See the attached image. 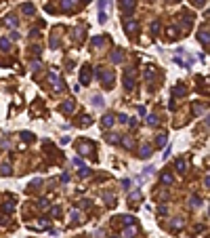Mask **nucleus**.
<instances>
[{
  "mask_svg": "<svg viewBox=\"0 0 210 238\" xmlns=\"http://www.w3.org/2000/svg\"><path fill=\"white\" fill-rule=\"evenodd\" d=\"M155 143H158L160 148H162L164 143H166V135H158V139H155Z\"/></svg>",
  "mask_w": 210,
  "mask_h": 238,
  "instance_id": "obj_33",
  "label": "nucleus"
},
{
  "mask_svg": "<svg viewBox=\"0 0 210 238\" xmlns=\"http://www.w3.org/2000/svg\"><path fill=\"white\" fill-rule=\"evenodd\" d=\"M13 209H15V203H13V200H6V203L2 204V211H4V213H11Z\"/></svg>",
  "mask_w": 210,
  "mask_h": 238,
  "instance_id": "obj_19",
  "label": "nucleus"
},
{
  "mask_svg": "<svg viewBox=\"0 0 210 238\" xmlns=\"http://www.w3.org/2000/svg\"><path fill=\"white\" fill-rule=\"evenodd\" d=\"M166 38H168V40H176V38H179V36H176V27H168V30H166Z\"/></svg>",
  "mask_w": 210,
  "mask_h": 238,
  "instance_id": "obj_18",
  "label": "nucleus"
},
{
  "mask_svg": "<svg viewBox=\"0 0 210 238\" xmlns=\"http://www.w3.org/2000/svg\"><path fill=\"white\" fill-rule=\"evenodd\" d=\"M74 110H76V103H74L71 99H67V101L61 103V112H63V114H71Z\"/></svg>",
  "mask_w": 210,
  "mask_h": 238,
  "instance_id": "obj_7",
  "label": "nucleus"
},
{
  "mask_svg": "<svg viewBox=\"0 0 210 238\" xmlns=\"http://www.w3.org/2000/svg\"><path fill=\"white\" fill-rule=\"evenodd\" d=\"M59 47V36H53V40H50V48H57Z\"/></svg>",
  "mask_w": 210,
  "mask_h": 238,
  "instance_id": "obj_35",
  "label": "nucleus"
},
{
  "mask_svg": "<svg viewBox=\"0 0 210 238\" xmlns=\"http://www.w3.org/2000/svg\"><path fill=\"white\" fill-rule=\"evenodd\" d=\"M105 42H107V40H105L103 36H95V38H93V47H97V48L105 47Z\"/></svg>",
  "mask_w": 210,
  "mask_h": 238,
  "instance_id": "obj_13",
  "label": "nucleus"
},
{
  "mask_svg": "<svg viewBox=\"0 0 210 238\" xmlns=\"http://www.w3.org/2000/svg\"><path fill=\"white\" fill-rule=\"evenodd\" d=\"M78 217H80L78 211H71V221H74V223H78Z\"/></svg>",
  "mask_w": 210,
  "mask_h": 238,
  "instance_id": "obj_38",
  "label": "nucleus"
},
{
  "mask_svg": "<svg viewBox=\"0 0 210 238\" xmlns=\"http://www.w3.org/2000/svg\"><path fill=\"white\" fill-rule=\"evenodd\" d=\"M126 120H128V118H126V114H118V122H126Z\"/></svg>",
  "mask_w": 210,
  "mask_h": 238,
  "instance_id": "obj_39",
  "label": "nucleus"
},
{
  "mask_svg": "<svg viewBox=\"0 0 210 238\" xmlns=\"http://www.w3.org/2000/svg\"><path fill=\"white\" fill-rule=\"evenodd\" d=\"M21 139H23V141H32V139H34V135H32L30 131H23V133H21Z\"/></svg>",
  "mask_w": 210,
  "mask_h": 238,
  "instance_id": "obj_27",
  "label": "nucleus"
},
{
  "mask_svg": "<svg viewBox=\"0 0 210 238\" xmlns=\"http://www.w3.org/2000/svg\"><path fill=\"white\" fill-rule=\"evenodd\" d=\"M91 101H93V106H97V107H103L105 106V101H103V97H101V95H93Z\"/></svg>",
  "mask_w": 210,
  "mask_h": 238,
  "instance_id": "obj_17",
  "label": "nucleus"
},
{
  "mask_svg": "<svg viewBox=\"0 0 210 238\" xmlns=\"http://www.w3.org/2000/svg\"><path fill=\"white\" fill-rule=\"evenodd\" d=\"M114 122H116V118H114L111 114H105V116H103V127H107V129H109Z\"/></svg>",
  "mask_w": 210,
  "mask_h": 238,
  "instance_id": "obj_15",
  "label": "nucleus"
},
{
  "mask_svg": "<svg viewBox=\"0 0 210 238\" xmlns=\"http://www.w3.org/2000/svg\"><path fill=\"white\" fill-rule=\"evenodd\" d=\"M183 228V219H172V230H181Z\"/></svg>",
  "mask_w": 210,
  "mask_h": 238,
  "instance_id": "obj_28",
  "label": "nucleus"
},
{
  "mask_svg": "<svg viewBox=\"0 0 210 238\" xmlns=\"http://www.w3.org/2000/svg\"><path fill=\"white\" fill-rule=\"evenodd\" d=\"M59 215H61V209L55 207V209H53V217H59Z\"/></svg>",
  "mask_w": 210,
  "mask_h": 238,
  "instance_id": "obj_41",
  "label": "nucleus"
},
{
  "mask_svg": "<svg viewBox=\"0 0 210 238\" xmlns=\"http://www.w3.org/2000/svg\"><path fill=\"white\" fill-rule=\"evenodd\" d=\"M122 59H124V55H122V51H120V48L111 53V61H114V63H120Z\"/></svg>",
  "mask_w": 210,
  "mask_h": 238,
  "instance_id": "obj_14",
  "label": "nucleus"
},
{
  "mask_svg": "<svg viewBox=\"0 0 210 238\" xmlns=\"http://www.w3.org/2000/svg\"><path fill=\"white\" fill-rule=\"evenodd\" d=\"M6 23L11 25V27H15V25H17V19H15L13 15H9V17H6Z\"/></svg>",
  "mask_w": 210,
  "mask_h": 238,
  "instance_id": "obj_32",
  "label": "nucleus"
},
{
  "mask_svg": "<svg viewBox=\"0 0 210 238\" xmlns=\"http://www.w3.org/2000/svg\"><path fill=\"white\" fill-rule=\"evenodd\" d=\"M193 4H196V6H204V4H206V0H193Z\"/></svg>",
  "mask_w": 210,
  "mask_h": 238,
  "instance_id": "obj_42",
  "label": "nucleus"
},
{
  "mask_svg": "<svg viewBox=\"0 0 210 238\" xmlns=\"http://www.w3.org/2000/svg\"><path fill=\"white\" fill-rule=\"evenodd\" d=\"M61 181H70V173H63V175H61Z\"/></svg>",
  "mask_w": 210,
  "mask_h": 238,
  "instance_id": "obj_44",
  "label": "nucleus"
},
{
  "mask_svg": "<svg viewBox=\"0 0 210 238\" xmlns=\"http://www.w3.org/2000/svg\"><path fill=\"white\" fill-rule=\"evenodd\" d=\"M82 124H91V116H82Z\"/></svg>",
  "mask_w": 210,
  "mask_h": 238,
  "instance_id": "obj_40",
  "label": "nucleus"
},
{
  "mask_svg": "<svg viewBox=\"0 0 210 238\" xmlns=\"http://www.w3.org/2000/svg\"><path fill=\"white\" fill-rule=\"evenodd\" d=\"M0 48L9 51V48H11V40H9V38H0Z\"/></svg>",
  "mask_w": 210,
  "mask_h": 238,
  "instance_id": "obj_22",
  "label": "nucleus"
},
{
  "mask_svg": "<svg viewBox=\"0 0 210 238\" xmlns=\"http://www.w3.org/2000/svg\"><path fill=\"white\" fill-rule=\"evenodd\" d=\"M48 82L55 86V91H61V89H63V80L59 78L55 72H50V74H48Z\"/></svg>",
  "mask_w": 210,
  "mask_h": 238,
  "instance_id": "obj_4",
  "label": "nucleus"
},
{
  "mask_svg": "<svg viewBox=\"0 0 210 238\" xmlns=\"http://www.w3.org/2000/svg\"><path fill=\"white\" fill-rule=\"evenodd\" d=\"M97 76H99V80H101L107 89H109L111 82H114V72L111 70H101V68H99V70H97Z\"/></svg>",
  "mask_w": 210,
  "mask_h": 238,
  "instance_id": "obj_1",
  "label": "nucleus"
},
{
  "mask_svg": "<svg viewBox=\"0 0 210 238\" xmlns=\"http://www.w3.org/2000/svg\"><path fill=\"white\" fill-rule=\"evenodd\" d=\"M200 42L204 44V48H208V30H204V32H200Z\"/></svg>",
  "mask_w": 210,
  "mask_h": 238,
  "instance_id": "obj_16",
  "label": "nucleus"
},
{
  "mask_svg": "<svg viewBox=\"0 0 210 238\" xmlns=\"http://www.w3.org/2000/svg\"><path fill=\"white\" fill-rule=\"evenodd\" d=\"M147 124H149V127H158V116H155V114H149V116H147Z\"/></svg>",
  "mask_w": 210,
  "mask_h": 238,
  "instance_id": "obj_21",
  "label": "nucleus"
},
{
  "mask_svg": "<svg viewBox=\"0 0 210 238\" xmlns=\"http://www.w3.org/2000/svg\"><path fill=\"white\" fill-rule=\"evenodd\" d=\"M172 181H175V179H172V175H170V173H164V175H162V183H168V186H170Z\"/></svg>",
  "mask_w": 210,
  "mask_h": 238,
  "instance_id": "obj_25",
  "label": "nucleus"
},
{
  "mask_svg": "<svg viewBox=\"0 0 210 238\" xmlns=\"http://www.w3.org/2000/svg\"><path fill=\"white\" fill-rule=\"evenodd\" d=\"M122 221H124L126 226H130V223H132V217H130V215H122Z\"/></svg>",
  "mask_w": 210,
  "mask_h": 238,
  "instance_id": "obj_37",
  "label": "nucleus"
},
{
  "mask_svg": "<svg viewBox=\"0 0 210 238\" xmlns=\"http://www.w3.org/2000/svg\"><path fill=\"white\" fill-rule=\"evenodd\" d=\"M191 207H196V209L202 207V198L200 196H191Z\"/></svg>",
  "mask_w": 210,
  "mask_h": 238,
  "instance_id": "obj_26",
  "label": "nucleus"
},
{
  "mask_svg": "<svg viewBox=\"0 0 210 238\" xmlns=\"http://www.w3.org/2000/svg\"><path fill=\"white\" fill-rule=\"evenodd\" d=\"M153 74H155V70H153V68H147V72H145V78H147V80H151Z\"/></svg>",
  "mask_w": 210,
  "mask_h": 238,
  "instance_id": "obj_31",
  "label": "nucleus"
},
{
  "mask_svg": "<svg viewBox=\"0 0 210 238\" xmlns=\"http://www.w3.org/2000/svg\"><path fill=\"white\" fill-rule=\"evenodd\" d=\"M185 169H187L185 160H176V171H179V173H185Z\"/></svg>",
  "mask_w": 210,
  "mask_h": 238,
  "instance_id": "obj_24",
  "label": "nucleus"
},
{
  "mask_svg": "<svg viewBox=\"0 0 210 238\" xmlns=\"http://www.w3.org/2000/svg\"><path fill=\"white\" fill-rule=\"evenodd\" d=\"M78 175H80V177H88V175H91V169H88V167H82Z\"/></svg>",
  "mask_w": 210,
  "mask_h": 238,
  "instance_id": "obj_29",
  "label": "nucleus"
},
{
  "mask_svg": "<svg viewBox=\"0 0 210 238\" xmlns=\"http://www.w3.org/2000/svg\"><path fill=\"white\" fill-rule=\"evenodd\" d=\"M135 234H137V228L132 226H126V230H124V238H135Z\"/></svg>",
  "mask_w": 210,
  "mask_h": 238,
  "instance_id": "obj_12",
  "label": "nucleus"
},
{
  "mask_svg": "<svg viewBox=\"0 0 210 238\" xmlns=\"http://www.w3.org/2000/svg\"><path fill=\"white\" fill-rule=\"evenodd\" d=\"M0 175H4V177L11 175V165H2V167H0Z\"/></svg>",
  "mask_w": 210,
  "mask_h": 238,
  "instance_id": "obj_23",
  "label": "nucleus"
},
{
  "mask_svg": "<svg viewBox=\"0 0 210 238\" xmlns=\"http://www.w3.org/2000/svg\"><path fill=\"white\" fill-rule=\"evenodd\" d=\"M21 11H23L25 15H32L36 9H34V4H30V2H27V4H23V6H21Z\"/></svg>",
  "mask_w": 210,
  "mask_h": 238,
  "instance_id": "obj_20",
  "label": "nucleus"
},
{
  "mask_svg": "<svg viewBox=\"0 0 210 238\" xmlns=\"http://www.w3.org/2000/svg\"><path fill=\"white\" fill-rule=\"evenodd\" d=\"M80 82H84V84L91 82V65H88V63L80 70Z\"/></svg>",
  "mask_w": 210,
  "mask_h": 238,
  "instance_id": "obj_5",
  "label": "nucleus"
},
{
  "mask_svg": "<svg viewBox=\"0 0 210 238\" xmlns=\"http://www.w3.org/2000/svg\"><path fill=\"white\" fill-rule=\"evenodd\" d=\"M40 207H42V209H46V207H48V200H44V198H42V200H40Z\"/></svg>",
  "mask_w": 210,
  "mask_h": 238,
  "instance_id": "obj_45",
  "label": "nucleus"
},
{
  "mask_svg": "<svg viewBox=\"0 0 210 238\" xmlns=\"http://www.w3.org/2000/svg\"><path fill=\"white\" fill-rule=\"evenodd\" d=\"M158 32H160V21H153V23H151V34L155 36Z\"/></svg>",
  "mask_w": 210,
  "mask_h": 238,
  "instance_id": "obj_30",
  "label": "nucleus"
},
{
  "mask_svg": "<svg viewBox=\"0 0 210 238\" xmlns=\"http://www.w3.org/2000/svg\"><path fill=\"white\" fill-rule=\"evenodd\" d=\"M193 112H196V114H200V112H202V106H200V103H196V106H193Z\"/></svg>",
  "mask_w": 210,
  "mask_h": 238,
  "instance_id": "obj_43",
  "label": "nucleus"
},
{
  "mask_svg": "<svg viewBox=\"0 0 210 238\" xmlns=\"http://www.w3.org/2000/svg\"><path fill=\"white\" fill-rule=\"evenodd\" d=\"M107 6H109V0H101L99 2V21L101 23L107 21Z\"/></svg>",
  "mask_w": 210,
  "mask_h": 238,
  "instance_id": "obj_3",
  "label": "nucleus"
},
{
  "mask_svg": "<svg viewBox=\"0 0 210 238\" xmlns=\"http://www.w3.org/2000/svg\"><path fill=\"white\" fill-rule=\"evenodd\" d=\"M78 4V0H63V11H74V6Z\"/></svg>",
  "mask_w": 210,
  "mask_h": 238,
  "instance_id": "obj_11",
  "label": "nucleus"
},
{
  "mask_svg": "<svg viewBox=\"0 0 210 238\" xmlns=\"http://www.w3.org/2000/svg\"><path fill=\"white\" fill-rule=\"evenodd\" d=\"M120 4H122V11L126 15H130L132 9H135V0H120Z\"/></svg>",
  "mask_w": 210,
  "mask_h": 238,
  "instance_id": "obj_8",
  "label": "nucleus"
},
{
  "mask_svg": "<svg viewBox=\"0 0 210 238\" xmlns=\"http://www.w3.org/2000/svg\"><path fill=\"white\" fill-rule=\"evenodd\" d=\"M122 82H124V86H126V89H132V86H135V82H132V68H128V70H126L124 78H122Z\"/></svg>",
  "mask_w": 210,
  "mask_h": 238,
  "instance_id": "obj_6",
  "label": "nucleus"
},
{
  "mask_svg": "<svg viewBox=\"0 0 210 238\" xmlns=\"http://www.w3.org/2000/svg\"><path fill=\"white\" fill-rule=\"evenodd\" d=\"M78 150H80L84 156H95V143L93 141H82Z\"/></svg>",
  "mask_w": 210,
  "mask_h": 238,
  "instance_id": "obj_2",
  "label": "nucleus"
},
{
  "mask_svg": "<svg viewBox=\"0 0 210 238\" xmlns=\"http://www.w3.org/2000/svg\"><path fill=\"white\" fill-rule=\"evenodd\" d=\"M124 30H126V34H132V32H137V21L128 19V21H126V25H124Z\"/></svg>",
  "mask_w": 210,
  "mask_h": 238,
  "instance_id": "obj_10",
  "label": "nucleus"
},
{
  "mask_svg": "<svg viewBox=\"0 0 210 238\" xmlns=\"http://www.w3.org/2000/svg\"><path fill=\"white\" fill-rule=\"evenodd\" d=\"M139 156H141V158H149V156H151V145L143 143V145H141V150H139Z\"/></svg>",
  "mask_w": 210,
  "mask_h": 238,
  "instance_id": "obj_9",
  "label": "nucleus"
},
{
  "mask_svg": "<svg viewBox=\"0 0 210 238\" xmlns=\"http://www.w3.org/2000/svg\"><path fill=\"white\" fill-rule=\"evenodd\" d=\"M107 141H109V143H118V141H120V137H118V135H107Z\"/></svg>",
  "mask_w": 210,
  "mask_h": 238,
  "instance_id": "obj_34",
  "label": "nucleus"
},
{
  "mask_svg": "<svg viewBox=\"0 0 210 238\" xmlns=\"http://www.w3.org/2000/svg\"><path fill=\"white\" fill-rule=\"evenodd\" d=\"M19 38V32H11V40H17Z\"/></svg>",
  "mask_w": 210,
  "mask_h": 238,
  "instance_id": "obj_46",
  "label": "nucleus"
},
{
  "mask_svg": "<svg viewBox=\"0 0 210 238\" xmlns=\"http://www.w3.org/2000/svg\"><path fill=\"white\" fill-rule=\"evenodd\" d=\"M122 143H124V148H132V139H130V137H124Z\"/></svg>",
  "mask_w": 210,
  "mask_h": 238,
  "instance_id": "obj_36",
  "label": "nucleus"
}]
</instances>
